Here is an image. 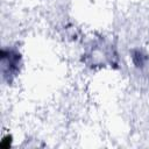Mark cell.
<instances>
[{
	"label": "cell",
	"mask_w": 149,
	"mask_h": 149,
	"mask_svg": "<svg viewBox=\"0 0 149 149\" xmlns=\"http://www.w3.org/2000/svg\"><path fill=\"white\" fill-rule=\"evenodd\" d=\"M21 62V56L17 51L13 49H3L1 51V66L3 77L15 76L19 70V65Z\"/></svg>",
	"instance_id": "cell-1"
}]
</instances>
